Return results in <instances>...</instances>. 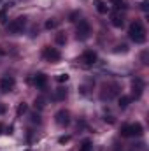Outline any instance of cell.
I'll list each match as a JSON object with an SVG mask.
<instances>
[{
  "mask_svg": "<svg viewBox=\"0 0 149 151\" xmlns=\"http://www.w3.org/2000/svg\"><path fill=\"white\" fill-rule=\"evenodd\" d=\"M14 84H16L14 77H11V76L2 77V81H0V90H2L4 93H9V91H12V90H14Z\"/></svg>",
  "mask_w": 149,
  "mask_h": 151,
  "instance_id": "8",
  "label": "cell"
},
{
  "mask_svg": "<svg viewBox=\"0 0 149 151\" xmlns=\"http://www.w3.org/2000/svg\"><path fill=\"white\" fill-rule=\"evenodd\" d=\"M0 23H7V7H4V9H0Z\"/></svg>",
  "mask_w": 149,
  "mask_h": 151,
  "instance_id": "17",
  "label": "cell"
},
{
  "mask_svg": "<svg viewBox=\"0 0 149 151\" xmlns=\"http://www.w3.org/2000/svg\"><path fill=\"white\" fill-rule=\"evenodd\" d=\"M128 35L135 44H144L146 42V28L140 21H133L128 28Z\"/></svg>",
  "mask_w": 149,
  "mask_h": 151,
  "instance_id": "1",
  "label": "cell"
},
{
  "mask_svg": "<svg viewBox=\"0 0 149 151\" xmlns=\"http://www.w3.org/2000/svg\"><path fill=\"white\" fill-rule=\"evenodd\" d=\"M119 93V86L116 84V83H111V84H104V88H102V93H100V97H102V100H111L112 97H116Z\"/></svg>",
  "mask_w": 149,
  "mask_h": 151,
  "instance_id": "6",
  "label": "cell"
},
{
  "mask_svg": "<svg viewBox=\"0 0 149 151\" xmlns=\"http://www.w3.org/2000/svg\"><path fill=\"white\" fill-rule=\"evenodd\" d=\"M56 81L58 83H67L69 81V74H58L56 76Z\"/></svg>",
  "mask_w": 149,
  "mask_h": 151,
  "instance_id": "21",
  "label": "cell"
},
{
  "mask_svg": "<svg viewBox=\"0 0 149 151\" xmlns=\"http://www.w3.org/2000/svg\"><path fill=\"white\" fill-rule=\"evenodd\" d=\"M90 34H91V27H90V23H88L86 19L79 21L77 30H75V37L79 39V40H86V39L90 37Z\"/></svg>",
  "mask_w": 149,
  "mask_h": 151,
  "instance_id": "5",
  "label": "cell"
},
{
  "mask_svg": "<svg viewBox=\"0 0 149 151\" xmlns=\"http://www.w3.org/2000/svg\"><path fill=\"white\" fill-rule=\"evenodd\" d=\"M34 83H35L37 88H44V86L47 84V76L42 74V72H39V74H35V77H34Z\"/></svg>",
  "mask_w": 149,
  "mask_h": 151,
  "instance_id": "11",
  "label": "cell"
},
{
  "mask_svg": "<svg viewBox=\"0 0 149 151\" xmlns=\"http://www.w3.org/2000/svg\"><path fill=\"white\" fill-rule=\"evenodd\" d=\"M81 62H82L86 67H91V65L97 62V53H95V51H91V49L84 51V53H82V56H81Z\"/></svg>",
  "mask_w": 149,
  "mask_h": 151,
  "instance_id": "10",
  "label": "cell"
},
{
  "mask_svg": "<svg viewBox=\"0 0 149 151\" xmlns=\"http://www.w3.org/2000/svg\"><path fill=\"white\" fill-rule=\"evenodd\" d=\"M130 97H126V95H123V97H119V107L121 109H126L128 107V104H130Z\"/></svg>",
  "mask_w": 149,
  "mask_h": 151,
  "instance_id": "15",
  "label": "cell"
},
{
  "mask_svg": "<svg viewBox=\"0 0 149 151\" xmlns=\"http://www.w3.org/2000/svg\"><path fill=\"white\" fill-rule=\"evenodd\" d=\"M111 23L114 25V27H117V28H119V27H123L125 19H123V16H121L119 12H114V14L111 16Z\"/></svg>",
  "mask_w": 149,
  "mask_h": 151,
  "instance_id": "12",
  "label": "cell"
},
{
  "mask_svg": "<svg viewBox=\"0 0 149 151\" xmlns=\"http://www.w3.org/2000/svg\"><path fill=\"white\" fill-rule=\"evenodd\" d=\"M91 148H93L91 141H90V139H84V141L81 142V146H79V151H91Z\"/></svg>",
  "mask_w": 149,
  "mask_h": 151,
  "instance_id": "14",
  "label": "cell"
},
{
  "mask_svg": "<svg viewBox=\"0 0 149 151\" xmlns=\"http://www.w3.org/2000/svg\"><path fill=\"white\" fill-rule=\"evenodd\" d=\"M42 58H44L46 62L56 63V62H60V58H62V53H60L56 47H49V46H46V47L42 49Z\"/></svg>",
  "mask_w": 149,
  "mask_h": 151,
  "instance_id": "3",
  "label": "cell"
},
{
  "mask_svg": "<svg viewBox=\"0 0 149 151\" xmlns=\"http://www.w3.org/2000/svg\"><path fill=\"white\" fill-rule=\"evenodd\" d=\"M132 91H133V99H140L142 91H144V81L140 77H135L132 83Z\"/></svg>",
  "mask_w": 149,
  "mask_h": 151,
  "instance_id": "9",
  "label": "cell"
},
{
  "mask_svg": "<svg viewBox=\"0 0 149 151\" xmlns=\"http://www.w3.org/2000/svg\"><path fill=\"white\" fill-rule=\"evenodd\" d=\"M111 4L116 7V9H125V0H111Z\"/></svg>",
  "mask_w": 149,
  "mask_h": 151,
  "instance_id": "18",
  "label": "cell"
},
{
  "mask_svg": "<svg viewBox=\"0 0 149 151\" xmlns=\"http://www.w3.org/2000/svg\"><path fill=\"white\" fill-rule=\"evenodd\" d=\"M27 109H28V106H27L25 102H21V104L18 106V111H16V113H18V116H21V114L27 113Z\"/></svg>",
  "mask_w": 149,
  "mask_h": 151,
  "instance_id": "19",
  "label": "cell"
},
{
  "mask_svg": "<svg viewBox=\"0 0 149 151\" xmlns=\"http://www.w3.org/2000/svg\"><path fill=\"white\" fill-rule=\"evenodd\" d=\"M69 141H70V137H69V135H63V137H60V139H58V142H60V144H65V142H69Z\"/></svg>",
  "mask_w": 149,
  "mask_h": 151,
  "instance_id": "23",
  "label": "cell"
},
{
  "mask_svg": "<svg viewBox=\"0 0 149 151\" xmlns=\"http://www.w3.org/2000/svg\"><path fill=\"white\" fill-rule=\"evenodd\" d=\"M56 42H58V44H65V42H67V37H65L63 34H58V35H56Z\"/></svg>",
  "mask_w": 149,
  "mask_h": 151,
  "instance_id": "22",
  "label": "cell"
},
{
  "mask_svg": "<svg viewBox=\"0 0 149 151\" xmlns=\"http://www.w3.org/2000/svg\"><path fill=\"white\" fill-rule=\"evenodd\" d=\"M32 121H34V123H40V116H39V114H34V116H32Z\"/></svg>",
  "mask_w": 149,
  "mask_h": 151,
  "instance_id": "24",
  "label": "cell"
},
{
  "mask_svg": "<svg viewBox=\"0 0 149 151\" xmlns=\"http://www.w3.org/2000/svg\"><path fill=\"white\" fill-rule=\"evenodd\" d=\"M54 119H56V125H58V127L65 128V127L70 123V113L65 111V109H60V111L56 113V116H54Z\"/></svg>",
  "mask_w": 149,
  "mask_h": 151,
  "instance_id": "7",
  "label": "cell"
},
{
  "mask_svg": "<svg viewBox=\"0 0 149 151\" xmlns=\"http://www.w3.org/2000/svg\"><path fill=\"white\" fill-rule=\"evenodd\" d=\"M140 5H142V9H144V11H148V0H144Z\"/></svg>",
  "mask_w": 149,
  "mask_h": 151,
  "instance_id": "25",
  "label": "cell"
},
{
  "mask_svg": "<svg viewBox=\"0 0 149 151\" xmlns=\"http://www.w3.org/2000/svg\"><path fill=\"white\" fill-rule=\"evenodd\" d=\"M56 25H58V21H56V19H47V21H46V28H47V30L56 28Z\"/></svg>",
  "mask_w": 149,
  "mask_h": 151,
  "instance_id": "20",
  "label": "cell"
},
{
  "mask_svg": "<svg viewBox=\"0 0 149 151\" xmlns=\"http://www.w3.org/2000/svg\"><path fill=\"white\" fill-rule=\"evenodd\" d=\"M121 135H123V137H135V135H142V125H140V123L123 125V127H121Z\"/></svg>",
  "mask_w": 149,
  "mask_h": 151,
  "instance_id": "2",
  "label": "cell"
},
{
  "mask_svg": "<svg viewBox=\"0 0 149 151\" xmlns=\"http://www.w3.org/2000/svg\"><path fill=\"white\" fill-rule=\"evenodd\" d=\"M25 25H27V18L19 16V18L12 19V21L7 25V32H9V34H21L23 28H25Z\"/></svg>",
  "mask_w": 149,
  "mask_h": 151,
  "instance_id": "4",
  "label": "cell"
},
{
  "mask_svg": "<svg viewBox=\"0 0 149 151\" xmlns=\"http://www.w3.org/2000/svg\"><path fill=\"white\" fill-rule=\"evenodd\" d=\"M95 7H97V11H98L100 14H107V11H109V7L105 5L104 0H95Z\"/></svg>",
  "mask_w": 149,
  "mask_h": 151,
  "instance_id": "13",
  "label": "cell"
},
{
  "mask_svg": "<svg viewBox=\"0 0 149 151\" xmlns=\"http://www.w3.org/2000/svg\"><path fill=\"white\" fill-rule=\"evenodd\" d=\"M5 113V106H4V104H0V114H4Z\"/></svg>",
  "mask_w": 149,
  "mask_h": 151,
  "instance_id": "26",
  "label": "cell"
},
{
  "mask_svg": "<svg viewBox=\"0 0 149 151\" xmlns=\"http://www.w3.org/2000/svg\"><path fill=\"white\" fill-rule=\"evenodd\" d=\"M0 132H2V125H0Z\"/></svg>",
  "mask_w": 149,
  "mask_h": 151,
  "instance_id": "27",
  "label": "cell"
},
{
  "mask_svg": "<svg viewBox=\"0 0 149 151\" xmlns=\"http://www.w3.org/2000/svg\"><path fill=\"white\" fill-rule=\"evenodd\" d=\"M54 97H56V100H63V99L67 97V90H65V88H58Z\"/></svg>",
  "mask_w": 149,
  "mask_h": 151,
  "instance_id": "16",
  "label": "cell"
}]
</instances>
